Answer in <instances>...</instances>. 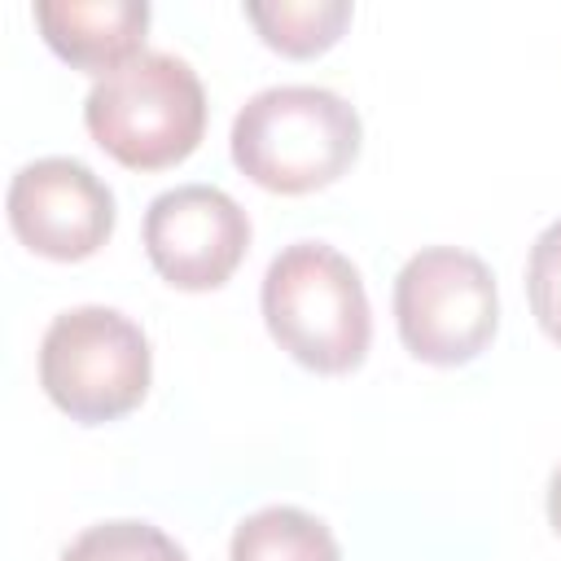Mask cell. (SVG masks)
I'll use <instances>...</instances> for the list:
<instances>
[{
  "mask_svg": "<svg viewBox=\"0 0 561 561\" xmlns=\"http://www.w3.org/2000/svg\"><path fill=\"white\" fill-rule=\"evenodd\" d=\"M267 333L311 373H351L373 342V311L355 263L324 241L285 245L259 289Z\"/></svg>",
  "mask_w": 561,
  "mask_h": 561,
  "instance_id": "7a4b0ae2",
  "label": "cell"
},
{
  "mask_svg": "<svg viewBox=\"0 0 561 561\" xmlns=\"http://www.w3.org/2000/svg\"><path fill=\"white\" fill-rule=\"evenodd\" d=\"M548 522L561 535V465L552 469V482H548Z\"/></svg>",
  "mask_w": 561,
  "mask_h": 561,
  "instance_id": "4fadbf2b",
  "label": "cell"
},
{
  "mask_svg": "<svg viewBox=\"0 0 561 561\" xmlns=\"http://www.w3.org/2000/svg\"><path fill=\"white\" fill-rule=\"evenodd\" d=\"M245 18L259 26L263 44H272L285 57H316L329 44H337V35L351 22V4L346 0H250Z\"/></svg>",
  "mask_w": 561,
  "mask_h": 561,
  "instance_id": "30bf717a",
  "label": "cell"
},
{
  "mask_svg": "<svg viewBox=\"0 0 561 561\" xmlns=\"http://www.w3.org/2000/svg\"><path fill=\"white\" fill-rule=\"evenodd\" d=\"M526 294L539 329L561 346V219H552L530 245Z\"/></svg>",
  "mask_w": 561,
  "mask_h": 561,
  "instance_id": "7c38bea8",
  "label": "cell"
},
{
  "mask_svg": "<svg viewBox=\"0 0 561 561\" xmlns=\"http://www.w3.org/2000/svg\"><path fill=\"white\" fill-rule=\"evenodd\" d=\"M9 224L44 259H92L114 232V193L79 158H35L9 180Z\"/></svg>",
  "mask_w": 561,
  "mask_h": 561,
  "instance_id": "8992f818",
  "label": "cell"
},
{
  "mask_svg": "<svg viewBox=\"0 0 561 561\" xmlns=\"http://www.w3.org/2000/svg\"><path fill=\"white\" fill-rule=\"evenodd\" d=\"M250 245L245 210L215 184H175L145 210V254L175 289H219Z\"/></svg>",
  "mask_w": 561,
  "mask_h": 561,
  "instance_id": "52a82bcc",
  "label": "cell"
},
{
  "mask_svg": "<svg viewBox=\"0 0 561 561\" xmlns=\"http://www.w3.org/2000/svg\"><path fill=\"white\" fill-rule=\"evenodd\" d=\"M228 561H342V552L320 517L294 504H272L232 530Z\"/></svg>",
  "mask_w": 561,
  "mask_h": 561,
  "instance_id": "9c48e42d",
  "label": "cell"
},
{
  "mask_svg": "<svg viewBox=\"0 0 561 561\" xmlns=\"http://www.w3.org/2000/svg\"><path fill=\"white\" fill-rule=\"evenodd\" d=\"M61 561H188V557L167 530H158L149 522L118 517V522L88 526L61 552Z\"/></svg>",
  "mask_w": 561,
  "mask_h": 561,
  "instance_id": "8fae6325",
  "label": "cell"
},
{
  "mask_svg": "<svg viewBox=\"0 0 561 561\" xmlns=\"http://www.w3.org/2000/svg\"><path fill=\"white\" fill-rule=\"evenodd\" d=\"M35 22L44 44L79 70H114L145 48L149 4L145 0H39Z\"/></svg>",
  "mask_w": 561,
  "mask_h": 561,
  "instance_id": "ba28073f",
  "label": "cell"
},
{
  "mask_svg": "<svg viewBox=\"0 0 561 561\" xmlns=\"http://www.w3.org/2000/svg\"><path fill=\"white\" fill-rule=\"evenodd\" d=\"M92 140L131 171L184 162L206 131V88L175 53H140L105 70L83 96Z\"/></svg>",
  "mask_w": 561,
  "mask_h": 561,
  "instance_id": "3957f363",
  "label": "cell"
},
{
  "mask_svg": "<svg viewBox=\"0 0 561 561\" xmlns=\"http://www.w3.org/2000/svg\"><path fill=\"white\" fill-rule=\"evenodd\" d=\"M394 324L403 346L434 368L478 359L500 329L491 267L460 245H425L394 276Z\"/></svg>",
  "mask_w": 561,
  "mask_h": 561,
  "instance_id": "5b68a950",
  "label": "cell"
},
{
  "mask_svg": "<svg viewBox=\"0 0 561 561\" xmlns=\"http://www.w3.org/2000/svg\"><path fill=\"white\" fill-rule=\"evenodd\" d=\"M232 162L267 193H316L359 158V114L346 96L316 83L254 92L232 118Z\"/></svg>",
  "mask_w": 561,
  "mask_h": 561,
  "instance_id": "6da1fadb",
  "label": "cell"
},
{
  "mask_svg": "<svg viewBox=\"0 0 561 561\" xmlns=\"http://www.w3.org/2000/svg\"><path fill=\"white\" fill-rule=\"evenodd\" d=\"M149 337L114 307H70L44 329L39 386L70 421L101 425L131 412L149 390Z\"/></svg>",
  "mask_w": 561,
  "mask_h": 561,
  "instance_id": "277c9868",
  "label": "cell"
}]
</instances>
